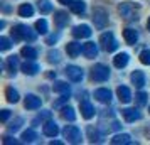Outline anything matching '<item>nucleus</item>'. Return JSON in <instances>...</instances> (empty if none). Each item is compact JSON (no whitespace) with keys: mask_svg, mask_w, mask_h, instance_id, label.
<instances>
[{"mask_svg":"<svg viewBox=\"0 0 150 145\" xmlns=\"http://www.w3.org/2000/svg\"><path fill=\"white\" fill-rule=\"evenodd\" d=\"M21 56L25 57V59H32L34 61L35 57H37V51L34 47H30V46H25V47L21 49Z\"/></svg>","mask_w":150,"mask_h":145,"instance_id":"27","label":"nucleus"},{"mask_svg":"<svg viewBox=\"0 0 150 145\" xmlns=\"http://www.w3.org/2000/svg\"><path fill=\"white\" fill-rule=\"evenodd\" d=\"M41 98L35 96V95H27L25 100H24V106L27 108V110H37V108H41Z\"/></svg>","mask_w":150,"mask_h":145,"instance_id":"13","label":"nucleus"},{"mask_svg":"<svg viewBox=\"0 0 150 145\" xmlns=\"http://www.w3.org/2000/svg\"><path fill=\"white\" fill-rule=\"evenodd\" d=\"M32 14H34V7L30 4H22L19 7V15L21 17H32Z\"/></svg>","mask_w":150,"mask_h":145,"instance_id":"29","label":"nucleus"},{"mask_svg":"<svg viewBox=\"0 0 150 145\" xmlns=\"http://www.w3.org/2000/svg\"><path fill=\"white\" fill-rule=\"evenodd\" d=\"M12 47V42L8 37H0V51H8Z\"/></svg>","mask_w":150,"mask_h":145,"instance_id":"39","label":"nucleus"},{"mask_svg":"<svg viewBox=\"0 0 150 145\" xmlns=\"http://www.w3.org/2000/svg\"><path fill=\"white\" fill-rule=\"evenodd\" d=\"M71 10L74 12V14H84V10H86V4L83 2V0H73V4L69 5Z\"/></svg>","mask_w":150,"mask_h":145,"instance_id":"28","label":"nucleus"},{"mask_svg":"<svg viewBox=\"0 0 150 145\" xmlns=\"http://www.w3.org/2000/svg\"><path fill=\"white\" fill-rule=\"evenodd\" d=\"M5 98H7L8 103H17L19 101V91L15 90L14 86H7V90H5Z\"/></svg>","mask_w":150,"mask_h":145,"instance_id":"25","label":"nucleus"},{"mask_svg":"<svg viewBox=\"0 0 150 145\" xmlns=\"http://www.w3.org/2000/svg\"><path fill=\"white\" fill-rule=\"evenodd\" d=\"M149 111H150V108H149Z\"/></svg>","mask_w":150,"mask_h":145,"instance_id":"47","label":"nucleus"},{"mask_svg":"<svg viewBox=\"0 0 150 145\" xmlns=\"http://www.w3.org/2000/svg\"><path fill=\"white\" fill-rule=\"evenodd\" d=\"M66 51H68V54L71 56V57H78V56L83 52V46L79 42H68Z\"/></svg>","mask_w":150,"mask_h":145,"instance_id":"21","label":"nucleus"},{"mask_svg":"<svg viewBox=\"0 0 150 145\" xmlns=\"http://www.w3.org/2000/svg\"><path fill=\"white\" fill-rule=\"evenodd\" d=\"M128 61H130V56L127 54V52H120V54H116L115 57H113V64H115V68H118V69L125 68V66L128 64Z\"/></svg>","mask_w":150,"mask_h":145,"instance_id":"19","label":"nucleus"},{"mask_svg":"<svg viewBox=\"0 0 150 145\" xmlns=\"http://www.w3.org/2000/svg\"><path fill=\"white\" fill-rule=\"evenodd\" d=\"M83 54L86 56L88 59H93L98 56V46H96L95 42H86V44H83Z\"/></svg>","mask_w":150,"mask_h":145,"instance_id":"15","label":"nucleus"},{"mask_svg":"<svg viewBox=\"0 0 150 145\" xmlns=\"http://www.w3.org/2000/svg\"><path fill=\"white\" fill-rule=\"evenodd\" d=\"M138 57H140V62H142V64H145V66H150V49H145V51H142Z\"/></svg>","mask_w":150,"mask_h":145,"instance_id":"36","label":"nucleus"},{"mask_svg":"<svg viewBox=\"0 0 150 145\" xmlns=\"http://www.w3.org/2000/svg\"><path fill=\"white\" fill-rule=\"evenodd\" d=\"M42 132H44V135H47V137H52L54 138L57 133H59V127L56 125V122L52 120H47L46 123L42 125Z\"/></svg>","mask_w":150,"mask_h":145,"instance_id":"14","label":"nucleus"},{"mask_svg":"<svg viewBox=\"0 0 150 145\" xmlns=\"http://www.w3.org/2000/svg\"><path fill=\"white\" fill-rule=\"evenodd\" d=\"M110 142L113 145H127V144H132V137H130L128 133H118Z\"/></svg>","mask_w":150,"mask_h":145,"instance_id":"22","label":"nucleus"},{"mask_svg":"<svg viewBox=\"0 0 150 145\" xmlns=\"http://www.w3.org/2000/svg\"><path fill=\"white\" fill-rule=\"evenodd\" d=\"M93 22L96 29H105L108 25V12L103 7H96L93 10Z\"/></svg>","mask_w":150,"mask_h":145,"instance_id":"6","label":"nucleus"},{"mask_svg":"<svg viewBox=\"0 0 150 145\" xmlns=\"http://www.w3.org/2000/svg\"><path fill=\"white\" fill-rule=\"evenodd\" d=\"M110 78V68L108 66H105V64H95L93 69H91V79L93 81H106Z\"/></svg>","mask_w":150,"mask_h":145,"instance_id":"5","label":"nucleus"},{"mask_svg":"<svg viewBox=\"0 0 150 145\" xmlns=\"http://www.w3.org/2000/svg\"><path fill=\"white\" fill-rule=\"evenodd\" d=\"M21 138H22V142H25V144H32V142L37 140V133H35L34 130H25L22 133Z\"/></svg>","mask_w":150,"mask_h":145,"instance_id":"33","label":"nucleus"},{"mask_svg":"<svg viewBox=\"0 0 150 145\" xmlns=\"http://www.w3.org/2000/svg\"><path fill=\"white\" fill-rule=\"evenodd\" d=\"M91 27L89 25H86V24H81V25H76L74 29H73V37H76V39H86V37H89L91 35Z\"/></svg>","mask_w":150,"mask_h":145,"instance_id":"10","label":"nucleus"},{"mask_svg":"<svg viewBox=\"0 0 150 145\" xmlns=\"http://www.w3.org/2000/svg\"><path fill=\"white\" fill-rule=\"evenodd\" d=\"M8 118H10V111H8V110H2V113H0V120L5 123Z\"/></svg>","mask_w":150,"mask_h":145,"instance_id":"41","label":"nucleus"},{"mask_svg":"<svg viewBox=\"0 0 150 145\" xmlns=\"http://www.w3.org/2000/svg\"><path fill=\"white\" fill-rule=\"evenodd\" d=\"M62 135L69 144H81L83 140V133L76 125H66L64 130H62Z\"/></svg>","mask_w":150,"mask_h":145,"instance_id":"3","label":"nucleus"},{"mask_svg":"<svg viewBox=\"0 0 150 145\" xmlns=\"http://www.w3.org/2000/svg\"><path fill=\"white\" fill-rule=\"evenodd\" d=\"M147 27H149V30H150V17H149V22H147Z\"/></svg>","mask_w":150,"mask_h":145,"instance_id":"46","label":"nucleus"},{"mask_svg":"<svg viewBox=\"0 0 150 145\" xmlns=\"http://www.w3.org/2000/svg\"><path fill=\"white\" fill-rule=\"evenodd\" d=\"M54 22H56V25H57L59 29H62L64 25H68V22H69L68 12H64V10H57V12H54Z\"/></svg>","mask_w":150,"mask_h":145,"instance_id":"16","label":"nucleus"},{"mask_svg":"<svg viewBox=\"0 0 150 145\" xmlns=\"http://www.w3.org/2000/svg\"><path fill=\"white\" fill-rule=\"evenodd\" d=\"M147 93H143V91H140V93H138V95H137L135 96V100H137V105H138V106H145V105H147Z\"/></svg>","mask_w":150,"mask_h":145,"instance_id":"38","label":"nucleus"},{"mask_svg":"<svg viewBox=\"0 0 150 145\" xmlns=\"http://www.w3.org/2000/svg\"><path fill=\"white\" fill-rule=\"evenodd\" d=\"M59 4H62V5H71L73 4V0H57Z\"/></svg>","mask_w":150,"mask_h":145,"instance_id":"44","label":"nucleus"},{"mask_svg":"<svg viewBox=\"0 0 150 145\" xmlns=\"http://www.w3.org/2000/svg\"><path fill=\"white\" fill-rule=\"evenodd\" d=\"M64 73H66L68 79H71L73 83H79L83 78H84V73H83V69L79 68V66H74V64H69L68 68L64 69Z\"/></svg>","mask_w":150,"mask_h":145,"instance_id":"7","label":"nucleus"},{"mask_svg":"<svg viewBox=\"0 0 150 145\" xmlns=\"http://www.w3.org/2000/svg\"><path fill=\"white\" fill-rule=\"evenodd\" d=\"M57 39H59V34H56V35H49L47 41H46V42H47V44H54V42L57 41Z\"/></svg>","mask_w":150,"mask_h":145,"instance_id":"43","label":"nucleus"},{"mask_svg":"<svg viewBox=\"0 0 150 145\" xmlns=\"http://www.w3.org/2000/svg\"><path fill=\"white\" fill-rule=\"evenodd\" d=\"M12 37L15 41H29L32 42L35 41L37 37V30H32V29L25 25V24H17L14 29H12Z\"/></svg>","mask_w":150,"mask_h":145,"instance_id":"1","label":"nucleus"},{"mask_svg":"<svg viewBox=\"0 0 150 145\" xmlns=\"http://www.w3.org/2000/svg\"><path fill=\"white\" fill-rule=\"evenodd\" d=\"M116 95H118V100L122 103H130L132 101V91L127 86H118L116 88Z\"/></svg>","mask_w":150,"mask_h":145,"instance_id":"17","label":"nucleus"},{"mask_svg":"<svg viewBox=\"0 0 150 145\" xmlns=\"http://www.w3.org/2000/svg\"><path fill=\"white\" fill-rule=\"evenodd\" d=\"M68 100H69V95H62L57 101H54V108H61L64 103H68Z\"/></svg>","mask_w":150,"mask_h":145,"instance_id":"40","label":"nucleus"},{"mask_svg":"<svg viewBox=\"0 0 150 145\" xmlns=\"http://www.w3.org/2000/svg\"><path fill=\"white\" fill-rule=\"evenodd\" d=\"M2 142H4V144L5 145H17L19 144V142H17V140H15V138H12V137H4V140H2Z\"/></svg>","mask_w":150,"mask_h":145,"instance_id":"42","label":"nucleus"},{"mask_svg":"<svg viewBox=\"0 0 150 145\" xmlns=\"http://www.w3.org/2000/svg\"><path fill=\"white\" fill-rule=\"evenodd\" d=\"M21 69H22V73L27 74V76H35V74L39 73V64L34 62L32 59H27V61L21 66Z\"/></svg>","mask_w":150,"mask_h":145,"instance_id":"9","label":"nucleus"},{"mask_svg":"<svg viewBox=\"0 0 150 145\" xmlns=\"http://www.w3.org/2000/svg\"><path fill=\"white\" fill-rule=\"evenodd\" d=\"M37 7H39V12L41 14H49L52 12V4L49 0H39L37 2Z\"/></svg>","mask_w":150,"mask_h":145,"instance_id":"32","label":"nucleus"},{"mask_svg":"<svg viewBox=\"0 0 150 145\" xmlns=\"http://www.w3.org/2000/svg\"><path fill=\"white\" fill-rule=\"evenodd\" d=\"M138 10H140V7L133 2H123L118 7V12L125 21H137L138 19Z\"/></svg>","mask_w":150,"mask_h":145,"instance_id":"2","label":"nucleus"},{"mask_svg":"<svg viewBox=\"0 0 150 145\" xmlns=\"http://www.w3.org/2000/svg\"><path fill=\"white\" fill-rule=\"evenodd\" d=\"M52 90L56 93H59V95H71V88H69L68 83H64V81H56L52 84Z\"/></svg>","mask_w":150,"mask_h":145,"instance_id":"23","label":"nucleus"},{"mask_svg":"<svg viewBox=\"0 0 150 145\" xmlns=\"http://www.w3.org/2000/svg\"><path fill=\"white\" fill-rule=\"evenodd\" d=\"M88 137H89V142L91 144H101L103 142L101 133L96 130V128H93V127H88Z\"/></svg>","mask_w":150,"mask_h":145,"instance_id":"26","label":"nucleus"},{"mask_svg":"<svg viewBox=\"0 0 150 145\" xmlns=\"http://www.w3.org/2000/svg\"><path fill=\"white\" fill-rule=\"evenodd\" d=\"M122 115L125 118V122H128V123H133V122L142 118V113L137 108H125V110H122Z\"/></svg>","mask_w":150,"mask_h":145,"instance_id":"12","label":"nucleus"},{"mask_svg":"<svg viewBox=\"0 0 150 145\" xmlns=\"http://www.w3.org/2000/svg\"><path fill=\"white\" fill-rule=\"evenodd\" d=\"M79 108H81V115L83 118H86V120H91V118L95 117V106L88 101V98H83L81 101H79Z\"/></svg>","mask_w":150,"mask_h":145,"instance_id":"8","label":"nucleus"},{"mask_svg":"<svg viewBox=\"0 0 150 145\" xmlns=\"http://www.w3.org/2000/svg\"><path fill=\"white\" fill-rule=\"evenodd\" d=\"M17 66H19V59H17V56H8L7 59V68L10 71V74H14L17 73Z\"/></svg>","mask_w":150,"mask_h":145,"instance_id":"31","label":"nucleus"},{"mask_svg":"<svg viewBox=\"0 0 150 145\" xmlns=\"http://www.w3.org/2000/svg\"><path fill=\"white\" fill-rule=\"evenodd\" d=\"M51 145H62V142H59V140H52Z\"/></svg>","mask_w":150,"mask_h":145,"instance_id":"45","label":"nucleus"},{"mask_svg":"<svg viewBox=\"0 0 150 145\" xmlns=\"http://www.w3.org/2000/svg\"><path fill=\"white\" fill-rule=\"evenodd\" d=\"M35 30H37V34H47V21L39 19L35 22Z\"/></svg>","mask_w":150,"mask_h":145,"instance_id":"34","label":"nucleus"},{"mask_svg":"<svg viewBox=\"0 0 150 145\" xmlns=\"http://www.w3.org/2000/svg\"><path fill=\"white\" fill-rule=\"evenodd\" d=\"M100 44H101V49L106 52H113L118 49V42H116L113 32H103L100 35Z\"/></svg>","mask_w":150,"mask_h":145,"instance_id":"4","label":"nucleus"},{"mask_svg":"<svg viewBox=\"0 0 150 145\" xmlns=\"http://www.w3.org/2000/svg\"><path fill=\"white\" fill-rule=\"evenodd\" d=\"M123 37H125L127 44L135 46L137 41H138V32H137L135 29H125V30H123Z\"/></svg>","mask_w":150,"mask_h":145,"instance_id":"20","label":"nucleus"},{"mask_svg":"<svg viewBox=\"0 0 150 145\" xmlns=\"http://www.w3.org/2000/svg\"><path fill=\"white\" fill-rule=\"evenodd\" d=\"M95 98L103 105H110L111 103V91L108 88H98L95 91Z\"/></svg>","mask_w":150,"mask_h":145,"instance_id":"11","label":"nucleus"},{"mask_svg":"<svg viewBox=\"0 0 150 145\" xmlns=\"http://www.w3.org/2000/svg\"><path fill=\"white\" fill-rule=\"evenodd\" d=\"M130 79H132V83L135 84L137 88H143V86H145V74H143V71L135 69V71L132 73Z\"/></svg>","mask_w":150,"mask_h":145,"instance_id":"18","label":"nucleus"},{"mask_svg":"<svg viewBox=\"0 0 150 145\" xmlns=\"http://www.w3.org/2000/svg\"><path fill=\"white\" fill-rule=\"evenodd\" d=\"M47 61L51 64H59L61 62V52L57 51V49H51L47 52Z\"/></svg>","mask_w":150,"mask_h":145,"instance_id":"30","label":"nucleus"},{"mask_svg":"<svg viewBox=\"0 0 150 145\" xmlns=\"http://www.w3.org/2000/svg\"><path fill=\"white\" fill-rule=\"evenodd\" d=\"M22 123H24V118L17 117V118L14 120V122H10V125H8L7 128H8L10 132H17L19 128H21V125H22Z\"/></svg>","mask_w":150,"mask_h":145,"instance_id":"35","label":"nucleus"},{"mask_svg":"<svg viewBox=\"0 0 150 145\" xmlns=\"http://www.w3.org/2000/svg\"><path fill=\"white\" fill-rule=\"evenodd\" d=\"M61 118L66 120V122H74L76 120L74 108H71V106H62L61 108Z\"/></svg>","mask_w":150,"mask_h":145,"instance_id":"24","label":"nucleus"},{"mask_svg":"<svg viewBox=\"0 0 150 145\" xmlns=\"http://www.w3.org/2000/svg\"><path fill=\"white\" fill-rule=\"evenodd\" d=\"M44 120H51V111H47V110H44L41 113V115H39V117L37 118H34V122H32V123H34V127L37 123H39V122H44Z\"/></svg>","mask_w":150,"mask_h":145,"instance_id":"37","label":"nucleus"}]
</instances>
